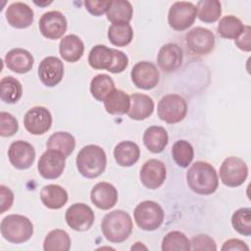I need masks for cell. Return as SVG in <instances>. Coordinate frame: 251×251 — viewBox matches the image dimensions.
I'll return each instance as SVG.
<instances>
[{"label": "cell", "instance_id": "obj_1", "mask_svg": "<svg viewBox=\"0 0 251 251\" xmlns=\"http://www.w3.org/2000/svg\"><path fill=\"white\" fill-rule=\"evenodd\" d=\"M188 187L199 195H210L219 186V177L215 168L203 161L195 162L186 172Z\"/></svg>", "mask_w": 251, "mask_h": 251}, {"label": "cell", "instance_id": "obj_2", "mask_svg": "<svg viewBox=\"0 0 251 251\" xmlns=\"http://www.w3.org/2000/svg\"><path fill=\"white\" fill-rule=\"evenodd\" d=\"M132 220L124 210H114L102 220L101 229L105 238L112 243H122L132 231Z\"/></svg>", "mask_w": 251, "mask_h": 251}, {"label": "cell", "instance_id": "obj_3", "mask_svg": "<svg viewBox=\"0 0 251 251\" xmlns=\"http://www.w3.org/2000/svg\"><path fill=\"white\" fill-rule=\"evenodd\" d=\"M75 162L78 173L82 176L95 178L105 171L107 156L102 147L90 144L80 149Z\"/></svg>", "mask_w": 251, "mask_h": 251}, {"label": "cell", "instance_id": "obj_4", "mask_svg": "<svg viewBox=\"0 0 251 251\" xmlns=\"http://www.w3.org/2000/svg\"><path fill=\"white\" fill-rule=\"evenodd\" d=\"M2 236L14 244L24 243L29 240L33 234V225L25 216L12 214L6 216L0 225Z\"/></svg>", "mask_w": 251, "mask_h": 251}, {"label": "cell", "instance_id": "obj_5", "mask_svg": "<svg viewBox=\"0 0 251 251\" xmlns=\"http://www.w3.org/2000/svg\"><path fill=\"white\" fill-rule=\"evenodd\" d=\"M133 217L136 225L141 229L152 231L161 226L164 222L165 213L157 202L146 200L135 207Z\"/></svg>", "mask_w": 251, "mask_h": 251}, {"label": "cell", "instance_id": "obj_6", "mask_svg": "<svg viewBox=\"0 0 251 251\" xmlns=\"http://www.w3.org/2000/svg\"><path fill=\"white\" fill-rule=\"evenodd\" d=\"M157 113L158 117L165 123H179L187 113L186 101L178 94H167L159 101Z\"/></svg>", "mask_w": 251, "mask_h": 251}, {"label": "cell", "instance_id": "obj_7", "mask_svg": "<svg viewBox=\"0 0 251 251\" xmlns=\"http://www.w3.org/2000/svg\"><path fill=\"white\" fill-rule=\"evenodd\" d=\"M248 167L246 163L234 156L226 158L220 168V178L228 187H237L247 178Z\"/></svg>", "mask_w": 251, "mask_h": 251}, {"label": "cell", "instance_id": "obj_8", "mask_svg": "<svg viewBox=\"0 0 251 251\" xmlns=\"http://www.w3.org/2000/svg\"><path fill=\"white\" fill-rule=\"evenodd\" d=\"M196 16L197 11L194 4L186 1H177L169 10L168 22L171 27L182 31L194 24Z\"/></svg>", "mask_w": 251, "mask_h": 251}, {"label": "cell", "instance_id": "obj_9", "mask_svg": "<svg viewBox=\"0 0 251 251\" xmlns=\"http://www.w3.org/2000/svg\"><path fill=\"white\" fill-rule=\"evenodd\" d=\"M187 49L195 55H207L215 46L214 33L205 27L196 26L185 34Z\"/></svg>", "mask_w": 251, "mask_h": 251}, {"label": "cell", "instance_id": "obj_10", "mask_svg": "<svg viewBox=\"0 0 251 251\" xmlns=\"http://www.w3.org/2000/svg\"><path fill=\"white\" fill-rule=\"evenodd\" d=\"M93 210L84 203H75L71 205L65 214L67 225L76 231L89 229L94 223Z\"/></svg>", "mask_w": 251, "mask_h": 251}, {"label": "cell", "instance_id": "obj_11", "mask_svg": "<svg viewBox=\"0 0 251 251\" xmlns=\"http://www.w3.org/2000/svg\"><path fill=\"white\" fill-rule=\"evenodd\" d=\"M66 157L58 151L48 149L39 158L37 170L39 175L46 179L58 178L64 172Z\"/></svg>", "mask_w": 251, "mask_h": 251}, {"label": "cell", "instance_id": "obj_12", "mask_svg": "<svg viewBox=\"0 0 251 251\" xmlns=\"http://www.w3.org/2000/svg\"><path fill=\"white\" fill-rule=\"evenodd\" d=\"M41 34L48 39H59L67 30L68 23L66 17L59 11L44 13L38 23Z\"/></svg>", "mask_w": 251, "mask_h": 251}, {"label": "cell", "instance_id": "obj_13", "mask_svg": "<svg viewBox=\"0 0 251 251\" xmlns=\"http://www.w3.org/2000/svg\"><path fill=\"white\" fill-rule=\"evenodd\" d=\"M52 125V116L50 111L41 106L29 109L24 118V126L25 129L33 134L40 135L48 131Z\"/></svg>", "mask_w": 251, "mask_h": 251}, {"label": "cell", "instance_id": "obj_14", "mask_svg": "<svg viewBox=\"0 0 251 251\" xmlns=\"http://www.w3.org/2000/svg\"><path fill=\"white\" fill-rule=\"evenodd\" d=\"M130 76L133 84L136 87L149 90L157 86L160 74L153 63L143 61L138 62L133 66Z\"/></svg>", "mask_w": 251, "mask_h": 251}, {"label": "cell", "instance_id": "obj_15", "mask_svg": "<svg viewBox=\"0 0 251 251\" xmlns=\"http://www.w3.org/2000/svg\"><path fill=\"white\" fill-rule=\"evenodd\" d=\"M8 157L11 165L18 170H26L30 168L35 159V150L33 146L25 141H14L8 149Z\"/></svg>", "mask_w": 251, "mask_h": 251}, {"label": "cell", "instance_id": "obj_16", "mask_svg": "<svg viewBox=\"0 0 251 251\" xmlns=\"http://www.w3.org/2000/svg\"><path fill=\"white\" fill-rule=\"evenodd\" d=\"M166 176V166L162 161L157 159H150L146 161L139 174L141 183L149 189L159 188L164 183Z\"/></svg>", "mask_w": 251, "mask_h": 251}, {"label": "cell", "instance_id": "obj_17", "mask_svg": "<svg viewBox=\"0 0 251 251\" xmlns=\"http://www.w3.org/2000/svg\"><path fill=\"white\" fill-rule=\"evenodd\" d=\"M38 76L41 82L48 87H53L61 82L64 76V64L58 57L44 58L38 66Z\"/></svg>", "mask_w": 251, "mask_h": 251}, {"label": "cell", "instance_id": "obj_18", "mask_svg": "<svg viewBox=\"0 0 251 251\" xmlns=\"http://www.w3.org/2000/svg\"><path fill=\"white\" fill-rule=\"evenodd\" d=\"M182 59V49L176 43H167L160 48L157 63L162 71L173 73L181 66Z\"/></svg>", "mask_w": 251, "mask_h": 251}, {"label": "cell", "instance_id": "obj_19", "mask_svg": "<svg viewBox=\"0 0 251 251\" xmlns=\"http://www.w3.org/2000/svg\"><path fill=\"white\" fill-rule=\"evenodd\" d=\"M8 24L16 28H26L33 23L34 14L32 9L25 3L14 2L6 10Z\"/></svg>", "mask_w": 251, "mask_h": 251}, {"label": "cell", "instance_id": "obj_20", "mask_svg": "<svg viewBox=\"0 0 251 251\" xmlns=\"http://www.w3.org/2000/svg\"><path fill=\"white\" fill-rule=\"evenodd\" d=\"M92 203L101 210H109L113 208L118 201L117 188L106 181L96 183L90 192Z\"/></svg>", "mask_w": 251, "mask_h": 251}, {"label": "cell", "instance_id": "obj_21", "mask_svg": "<svg viewBox=\"0 0 251 251\" xmlns=\"http://www.w3.org/2000/svg\"><path fill=\"white\" fill-rule=\"evenodd\" d=\"M4 60L7 68L17 74L28 73L34 64V59L31 53L22 48L10 50L5 55Z\"/></svg>", "mask_w": 251, "mask_h": 251}, {"label": "cell", "instance_id": "obj_22", "mask_svg": "<svg viewBox=\"0 0 251 251\" xmlns=\"http://www.w3.org/2000/svg\"><path fill=\"white\" fill-rule=\"evenodd\" d=\"M154 111L153 99L142 93L130 95V107L127 116L134 121H142L149 118Z\"/></svg>", "mask_w": 251, "mask_h": 251}, {"label": "cell", "instance_id": "obj_23", "mask_svg": "<svg viewBox=\"0 0 251 251\" xmlns=\"http://www.w3.org/2000/svg\"><path fill=\"white\" fill-rule=\"evenodd\" d=\"M84 51L82 40L75 34H69L61 39L59 44V52L61 57L70 63L78 61Z\"/></svg>", "mask_w": 251, "mask_h": 251}, {"label": "cell", "instance_id": "obj_24", "mask_svg": "<svg viewBox=\"0 0 251 251\" xmlns=\"http://www.w3.org/2000/svg\"><path fill=\"white\" fill-rule=\"evenodd\" d=\"M169 142L168 131L163 126H151L143 133V143L152 153H161Z\"/></svg>", "mask_w": 251, "mask_h": 251}, {"label": "cell", "instance_id": "obj_25", "mask_svg": "<svg viewBox=\"0 0 251 251\" xmlns=\"http://www.w3.org/2000/svg\"><path fill=\"white\" fill-rule=\"evenodd\" d=\"M114 157L121 167L133 166L140 157L139 146L130 140L122 141L114 149Z\"/></svg>", "mask_w": 251, "mask_h": 251}, {"label": "cell", "instance_id": "obj_26", "mask_svg": "<svg viewBox=\"0 0 251 251\" xmlns=\"http://www.w3.org/2000/svg\"><path fill=\"white\" fill-rule=\"evenodd\" d=\"M40 200L42 204L49 209H60L65 206L68 201V192L58 184H48L42 187Z\"/></svg>", "mask_w": 251, "mask_h": 251}, {"label": "cell", "instance_id": "obj_27", "mask_svg": "<svg viewBox=\"0 0 251 251\" xmlns=\"http://www.w3.org/2000/svg\"><path fill=\"white\" fill-rule=\"evenodd\" d=\"M105 110L110 115L127 114L130 107V96L123 90H113L103 101Z\"/></svg>", "mask_w": 251, "mask_h": 251}, {"label": "cell", "instance_id": "obj_28", "mask_svg": "<svg viewBox=\"0 0 251 251\" xmlns=\"http://www.w3.org/2000/svg\"><path fill=\"white\" fill-rule=\"evenodd\" d=\"M106 15L112 24H128L132 19L133 9L126 0H113Z\"/></svg>", "mask_w": 251, "mask_h": 251}, {"label": "cell", "instance_id": "obj_29", "mask_svg": "<svg viewBox=\"0 0 251 251\" xmlns=\"http://www.w3.org/2000/svg\"><path fill=\"white\" fill-rule=\"evenodd\" d=\"M46 147L47 149L60 152L67 158L73 153L75 147V139L69 132L57 131L48 138Z\"/></svg>", "mask_w": 251, "mask_h": 251}, {"label": "cell", "instance_id": "obj_30", "mask_svg": "<svg viewBox=\"0 0 251 251\" xmlns=\"http://www.w3.org/2000/svg\"><path fill=\"white\" fill-rule=\"evenodd\" d=\"M114 59V52L112 48L105 45H95L89 52L88 63L91 68L95 70H109Z\"/></svg>", "mask_w": 251, "mask_h": 251}, {"label": "cell", "instance_id": "obj_31", "mask_svg": "<svg viewBox=\"0 0 251 251\" xmlns=\"http://www.w3.org/2000/svg\"><path fill=\"white\" fill-rule=\"evenodd\" d=\"M23 95L21 82L14 76H5L0 81V98L8 104L17 103Z\"/></svg>", "mask_w": 251, "mask_h": 251}, {"label": "cell", "instance_id": "obj_32", "mask_svg": "<svg viewBox=\"0 0 251 251\" xmlns=\"http://www.w3.org/2000/svg\"><path fill=\"white\" fill-rule=\"evenodd\" d=\"M245 25L240 19L235 16L228 15L222 18L218 24L219 34L226 39H236L244 31Z\"/></svg>", "mask_w": 251, "mask_h": 251}, {"label": "cell", "instance_id": "obj_33", "mask_svg": "<svg viewBox=\"0 0 251 251\" xmlns=\"http://www.w3.org/2000/svg\"><path fill=\"white\" fill-rule=\"evenodd\" d=\"M71 248V238L63 229H53L45 237L43 249L45 251H68Z\"/></svg>", "mask_w": 251, "mask_h": 251}, {"label": "cell", "instance_id": "obj_34", "mask_svg": "<svg viewBox=\"0 0 251 251\" xmlns=\"http://www.w3.org/2000/svg\"><path fill=\"white\" fill-rule=\"evenodd\" d=\"M115 89V83L112 77L106 74H99L91 79L90 92L98 101L103 102Z\"/></svg>", "mask_w": 251, "mask_h": 251}, {"label": "cell", "instance_id": "obj_35", "mask_svg": "<svg viewBox=\"0 0 251 251\" xmlns=\"http://www.w3.org/2000/svg\"><path fill=\"white\" fill-rule=\"evenodd\" d=\"M197 17L206 24L215 23L222 14V5L217 0H200L196 5Z\"/></svg>", "mask_w": 251, "mask_h": 251}, {"label": "cell", "instance_id": "obj_36", "mask_svg": "<svg viewBox=\"0 0 251 251\" xmlns=\"http://www.w3.org/2000/svg\"><path fill=\"white\" fill-rule=\"evenodd\" d=\"M108 38L115 46H126L133 39L132 27L129 24H113L108 29Z\"/></svg>", "mask_w": 251, "mask_h": 251}, {"label": "cell", "instance_id": "obj_37", "mask_svg": "<svg viewBox=\"0 0 251 251\" xmlns=\"http://www.w3.org/2000/svg\"><path fill=\"white\" fill-rule=\"evenodd\" d=\"M172 156L176 164L181 168H187L194 157L192 145L183 139L177 140L172 147Z\"/></svg>", "mask_w": 251, "mask_h": 251}, {"label": "cell", "instance_id": "obj_38", "mask_svg": "<svg viewBox=\"0 0 251 251\" xmlns=\"http://www.w3.org/2000/svg\"><path fill=\"white\" fill-rule=\"evenodd\" d=\"M161 249L163 251H188L190 250V241L183 232L173 230L163 238Z\"/></svg>", "mask_w": 251, "mask_h": 251}, {"label": "cell", "instance_id": "obj_39", "mask_svg": "<svg viewBox=\"0 0 251 251\" xmlns=\"http://www.w3.org/2000/svg\"><path fill=\"white\" fill-rule=\"evenodd\" d=\"M233 228L240 234L249 236L251 234V209L240 208L231 217Z\"/></svg>", "mask_w": 251, "mask_h": 251}, {"label": "cell", "instance_id": "obj_40", "mask_svg": "<svg viewBox=\"0 0 251 251\" xmlns=\"http://www.w3.org/2000/svg\"><path fill=\"white\" fill-rule=\"evenodd\" d=\"M19 129V124L17 119L6 112L0 113V134L4 137L14 135Z\"/></svg>", "mask_w": 251, "mask_h": 251}, {"label": "cell", "instance_id": "obj_41", "mask_svg": "<svg viewBox=\"0 0 251 251\" xmlns=\"http://www.w3.org/2000/svg\"><path fill=\"white\" fill-rule=\"evenodd\" d=\"M190 250L199 251H215L217 250V245L215 240L207 234H198L193 236L190 240Z\"/></svg>", "mask_w": 251, "mask_h": 251}, {"label": "cell", "instance_id": "obj_42", "mask_svg": "<svg viewBox=\"0 0 251 251\" xmlns=\"http://www.w3.org/2000/svg\"><path fill=\"white\" fill-rule=\"evenodd\" d=\"M113 52H114L113 63L108 71L112 74H120L126 69L128 65V58L124 52L120 50L113 49Z\"/></svg>", "mask_w": 251, "mask_h": 251}, {"label": "cell", "instance_id": "obj_43", "mask_svg": "<svg viewBox=\"0 0 251 251\" xmlns=\"http://www.w3.org/2000/svg\"><path fill=\"white\" fill-rule=\"evenodd\" d=\"M112 1H97V0H87L84 1L85 9L93 16L99 17L104 13H107L108 9L111 6Z\"/></svg>", "mask_w": 251, "mask_h": 251}, {"label": "cell", "instance_id": "obj_44", "mask_svg": "<svg viewBox=\"0 0 251 251\" xmlns=\"http://www.w3.org/2000/svg\"><path fill=\"white\" fill-rule=\"evenodd\" d=\"M14 202V193L13 191L5 186L0 185V214L5 213L9 210Z\"/></svg>", "mask_w": 251, "mask_h": 251}, {"label": "cell", "instance_id": "obj_45", "mask_svg": "<svg viewBox=\"0 0 251 251\" xmlns=\"http://www.w3.org/2000/svg\"><path fill=\"white\" fill-rule=\"evenodd\" d=\"M235 44L242 51L249 52L251 50V28L249 25H245L244 31L235 39Z\"/></svg>", "mask_w": 251, "mask_h": 251}, {"label": "cell", "instance_id": "obj_46", "mask_svg": "<svg viewBox=\"0 0 251 251\" xmlns=\"http://www.w3.org/2000/svg\"><path fill=\"white\" fill-rule=\"evenodd\" d=\"M222 250L223 251H229V250H239V251H249V247L248 245L240 240V239H237V238H231V239H228L226 240L223 247H222Z\"/></svg>", "mask_w": 251, "mask_h": 251}]
</instances>
